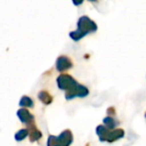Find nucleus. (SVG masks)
I'll list each match as a JSON object with an SVG mask.
<instances>
[{
  "mask_svg": "<svg viewBox=\"0 0 146 146\" xmlns=\"http://www.w3.org/2000/svg\"><path fill=\"white\" fill-rule=\"evenodd\" d=\"M96 29H97V26L91 19H89L87 16H82L78 20V29L71 32L70 37L73 40L77 41L88 33L96 31Z\"/></svg>",
  "mask_w": 146,
  "mask_h": 146,
  "instance_id": "f257e3e1",
  "label": "nucleus"
},
{
  "mask_svg": "<svg viewBox=\"0 0 146 146\" xmlns=\"http://www.w3.org/2000/svg\"><path fill=\"white\" fill-rule=\"evenodd\" d=\"M98 136H99L101 141H108V142H113L115 140L119 139V138L124 136V131L122 129H112L109 130L103 125H100L97 127Z\"/></svg>",
  "mask_w": 146,
  "mask_h": 146,
  "instance_id": "f03ea898",
  "label": "nucleus"
},
{
  "mask_svg": "<svg viewBox=\"0 0 146 146\" xmlns=\"http://www.w3.org/2000/svg\"><path fill=\"white\" fill-rule=\"evenodd\" d=\"M72 142V133L70 130H65L59 136H50L48 146H69Z\"/></svg>",
  "mask_w": 146,
  "mask_h": 146,
  "instance_id": "7ed1b4c3",
  "label": "nucleus"
},
{
  "mask_svg": "<svg viewBox=\"0 0 146 146\" xmlns=\"http://www.w3.org/2000/svg\"><path fill=\"white\" fill-rule=\"evenodd\" d=\"M87 94H88L87 88H86L85 86L81 85V84L76 82V84L73 86V87H71L69 90H67L65 96H66L67 99H72V98L77 97V96H79V97H84V96H86Z\"/></svg>",
  "mask_w": 146,
  "mask_h": 146,
  "instance_id": "20e7f679",
  "label": "nucleus"
},
{
  "mask_svg": "<svg viewBox=\"0 0 146 146\" xmlns=\"http://www.w3.org/2000/svg\"><path fill=\"white\" fill-rule=\"evenodd\" d=\"M57 84L58 87L62 90H69L71 87L76 84V81L71 77L68 74H61L58 78H57Z\"/></svg>",
  "mask_w": 146,
  "mask_h": 146,
  "instance_id": "39448f33",
  "label": "nucleus"
},
{
  "mask_svg": "<svg viewBox=\"0 0 146 146\" xmlns=\"http://www.w3.org/2000/svg\"><path fill=\"white\" fill-rule=\"evenodd\" d=\"M72 67V62L71 60L66 56H61L57 59V62H56V68L58 71L60 72H63L65 70H68L69 68Z\"/></svg>",
  "mask_w": 146,
  "mask_h": 146,
  "instance_id": "423d86ee",
  "label": "nucleus"
},
{
  "mask_svg": "<svg viewBox=\"0 0 146 146\" xmlns=\"http://www.w3.org/2000/svg\"><path fill=\"white\" fill-rule=\"evenodd\" d=\"M104 124H105V127L109 130H112L118 125V122H116V120H114L112 117H107L104 119Z\"/></svg>",
  "mask_w": 146,
  "mask_h": 146,
  "instance_id": "0eeeda50",
  "label": "nucleus"
},
{
  "mask_svg": "<svg viewBox=\"0 0 146 146\" xmlns=\"http://www.w3.org/2000/svg\"><path fill=\"white\" fill-rule=\"evenodd\" d=\"M40 99L42 100L44 103H46V104H48V103H50L51 101H52V97H51L50 95H49L48 93H47L46 91H42L40 93Z\"/></svg>",
  "mask_w": 146,
  "mask_h": 146,
  "instance_id": "6e6552de",
  "label": "nucleus"
},
{
  "mask_svg": "<svg viewBox=\"0 0 146 146\" xmlns=\"http://www.w3.org/2000/svg\"><path fill=\"white\" fill-rule=\"evenodd\" d=\"M82 2H83V0H73V3L75 5H79V4H81Z\"/></svg>",
  "mask_w": 146,
  "mask_h": 146,
  "instance_id": "1a4fd4ad",
  "label": "nucleus"
},
{
  "mask_svg": "<svg viewBox=\"0 0 146 146\" xmlns=\"http://www.w3.org/2000/svg\"><path fill=\"white\" fill-rule=\"evenodd\" d=\"M90 1H96V0H90Z\"/></svg>",
  "mask_w": 146,
  "mask_h": 146,
  "instance_id": "9d476101",
  "label": "nucleus"
}]
</instances>
